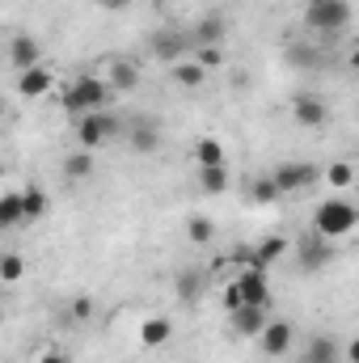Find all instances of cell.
Instances as JSON below:
<instances>
[{
  "label": "cell",
  "instance_id": "obj_1",
  "mask_svg": "<svg viewBox=\"0 0 359 363\" xmlns=\"http://www.w3.org/2000/svg\"><path fill=\"white\" fill-rule=\"evenodd\" d=\"M355 224H359V207L355 203H347V199H326V203L317 207L313 233H321L326 241H334V237H351Z\"/></svg>",
  "mask_w": 359,
  "mask_h": 363
},
{
  "label": "cell",
  "instance_id": "obj_2",
  "mask_svg": "<svg viewBox=\"0 0 359 363\" xmlns=\"http://www.w3.org/2000/svg\"><path fill=\"white\" fill-rule=\"evenodd\" d=\"M106 97H110V89H106V81H101V77H77V81L64 89L60 101H64V110H68V114H77V118H81V114H97V110L106 106Z\"/></svg>",
  "mask_w": 359,
  "mask_h": 363
},
{
  "label": "cell",
  "instance_id": "obj_3",
  "mask_svg": "<svg viewBox=\"0 0 359 363\" xmlns=\"http://www.w3.org/2000/svg\"><path fill=\"white\" fill-rule=\"evenodd\" d=\"M304 21H309V30L334 38V34H343V30L351 26V4H347V0H309Z\"/></svg>",
  "mask_w": 359,
  "mask_h": 363
},
{
  "label": "cell",
  "instance_id": "obj_4",
  "mask_svg": "<svg viewBox=\"0 0 359 363\" xmlns=\"http://www.w3.org/2000/svg\"><path fill=\"white\" fill-rule=\"evenodd\" d=\"M270 182H275L279 194H292V190H309L313 182H321V169L309 165V161H283V165L270 174Z\"/></svg>",
  "mask_w": 359,
  "mask_h": 363
},
{
  "label": "cell",
  "instance_id": "obj_5",
  "mask_svg": "<svg viewBox=\"0 0 359 363\" xmlns=\"http://www.w3.org/2000/svg\"><path fill=\"white\" fill-rule=\"evenodd\" d=\"M110 135H118V123L110 118V114H81L77 118V144L85 148V152H93V148H101Z\"/></svg>",
  "mask_w": 359,
  "mask_h": 363
},
{
  "label": "cell",
  "instance_id": "obj_6",
  "mask_svg": "<svg viewBox=\"0 0 359 363\" xmlns=\"http://www.w3.org/2000/svg\"><path fill=\"white\" fill-rule=\"evenodd\" d=\"M254 342H258V351L267 359H283L292 351V342H296V330H292V321H267Z\"/></svg>",
  "mask_w": 359,
  "mask_h": 363
},
{
  "label": "cell",
  "instance_id": "obj_7",
  "mask_svg": "<svg viewBox=\"0 0 359 363\" xmlns=\"http://www.w3.org/2000/svg\"><path fill=\"white\" fill-rule=\"evenodd\" d=\"M233 287H237L241 304H258V308H270V283H267V271H263V267H250V271H241V279H237Z\"/></svg>",
  "mask_w": 359,
  "mask_h": 363
},
{
  "label": "cell",
  "instance_id": "obj_8",
  "mask_svg": "<svg viewBox=\"0 0 359 363\" xmlns=\"http://www.w3.org/2000/svg\"><path fill=\"white\" fill-rule=\"evenodd\" d=\"M292 254H296L300 271H309V274H313V271H321V267L330 262V241H326L321 233H309L304 241H296V250H292Z\"/></svg>",
  "mask_w": 359,
  "mask_h": 363
},
{
  "label": "cell",
  "instance_id": "obj_9",
  "mask_svg": "<svg viewBox=\"0 0 359 363\" xmlns=\"http://www.w3.org/2000/svg\"><path fill=\"white\" fill-rule=\"evenodd\" d=\"M292 118L300 127H326L330 123V106L321 97H313V93H300V97H292Z\"/></svg>",
  "mask_w": 359,
  "mask_h": 363
},
{
  "label": "cell",
  "instance_id": "obj_10",
  "mask_svg": "<svg viewBox=\"0 0 359 363\" xmlns=\"http://www.w3.org/2000/svg\"><path fill=\"white\" fill-rule=\"evenodd\" d=\"M267 321H270L267 308H258V304H241V308H233V313H228L233 334H237V338H250V342L258 338V330H263Z\"/></svg>",
  "mask_w": 359,
  "mask_h": 363
},
{
  "label": "cell",
  "instance_id": "obj_11",
  "mask_svg": "<svg viewBox=\"0 0 359 363\" xmlns=\"http://www.w3.org/2000/svg\"><path fill=\"white\" fill-rule=\"evenodd\" d=\"M224 34H228V21L224 17H203L194 30H186V38H190V51L194 47H224Z\"/></svg>",
  "mask_w": 359,
  "mask_h": 363
},
{
  "label": "cell",
  "instance_id": "obj_12",
  "mask_svg": "<svg viewBox=\"0 0 359 363\" xmlns=\"http://www.w3.org/2000/svg\"><path fill=\"white\" fill-rule=\"evenodd\" d=\"M148 47H153L157 60H182V55H190V38H186V30H157Z\"/></svg>",
  "mask_w": 359,
  "mask_h": 363
},
{
  "label": "cell",
  "instance_id": "obj_13",
  "mask_svg": "<svg viewBox=\"0 0 359 363\" xmlns=\"http://www.w3.org/2000/svg\"><path fill=\"white\" fill-rule=\"evenodd\" d=\"M17 89H21V97H47V93L55 89V77H51L43 64H34V68H26V72L17 77Z\"/></svg>",
  "mask_w": 359,
  "mask_h": 363
},
{
  "label": "cell",
  "instance_id": "obj_14",
  "mask_svg": "<svg viewBox=\"0 0 359 363\" xmlns=\"http://www.w3.org/2000/svg\"><path fill=\"white\" fill-rule=\"evenodd\" d=\"M106 89H118V93H131L136 85H140V68L131 64V60H114L110 68H106Z\"/></svg>",
  "mask_w": 359,
  "mask_h": 363
},
{
  "label": "cell",
  "instance_id": "obj_15",
  "mask_svg": "<svg viewBox=\"0 0 359 363\" xmlns=\"http://www.w3.org/2000/svg\"><path fill=\"white\" fill-rule=\"evenodd\" d=\"M127 144H131V152L148 157V152L161 148V131H157L153 123H131V127H127Z\"/></svg>",
  "mask_w": 359,
  "mask_h": 363
},
{
  "label": "cell",
  "instance_id": "obj_16",
  "mask_svg": "<svg viewBox=\"0 0 359 363\" xmlns=\"http://www.w3.org/2000/svg\"><path fill=\"white\" fill-rule=\"evenodd\" d=\"M170 334H174V325H170V317H148V321L140 325V342H144L148 351H157V347H165V342H170Z\"/></svg>",
  "mask_w": 359,
  "mask_h": 363
},
{
  "label": "cell",
  "instance_id": "obj_17",
  "mask_svg": "<svg viewBox=\"0 0 359 363\" xmlns=\"http://www.w3.org/2000/svg\"><path fill=\"white\" fill-rule=\"evenodd\" d=\"M38 55H43V47H38L34 38H13V47H9V60H13V68H17V72L34 68V64H38Z\"/></svg>",
  "mask_w": 359,
  "mask_h": 363
},
{
  "label": "cell",
  "instance_id": "obj_18",
  "mask_svg": "<svg viewBox=\"0 0 359 363\" xmlns=\"http://www.w3.org/2000/svg\"><path fill=\"white\" fill-rule=\"evenodd\" d=\"M17 199H21V224H34V220L47 216V194H43L38 186H26Z\"/></svg>",
  "mask_w": 359,
  "mask_h": 363
},
{
  "label": "cell",
  "instance_id": "obj_19",
  "mask_svg": "<svg viewBox=\"0 0 359 363\" xmlns=\"http://www.w3.org/2000/svg\"><path fill=\"white\" fill-rule=\"evenodd\" d=\"M228 182H233L228 165H199V186H203L207 194H224Z\"/></svg>",
  "mask_w": 359,
  "mask_h": 363
},
{
  "label": "cell",
  "instance_id": "obj_20",
  "mask_svg": "<svg viewBox=\"0 0 359 363\" xmlns=\"http://www.w3.org/2000/svg\"><path fill=\"white\" fill-rule=\"evenodd\" d=\"M93 169H97V165H93V152H85V148H77V152L64 161V178L68 182H89Z\"/></svg>",
  "mask_w": 359,
  "mask_h": 363
},
{
  "label": "cell",
  "instance_id": "obj_21",
  "mask_svg": "<svg viewBox=\"0 0 359 363\" xmlns=\"http://www.w3.org/2000/svg\"><path fill=\"white\" fill-rule=\"evenodd\" d=\"M194 161H199V165H228L220 140H199V144H194Z\"/></svg>",
  "mask_w": 359,
  "mask_h": 363
},
{
  "label": "cell",
  "instance_id": "obj_22",
  "mask_svg": "<svg viewBox=\"0 0 359 363\" xmlns=\"http://www.w3.org/2000/svg\"><path fill=\"white\" fill-rule=\"evenodd\" d=\"M283 250H292L283 237H267V241L258 245V254H254V262H250V267H263V271H267L275 258H283Z\"/></svg>",
  "mask_w": 359,
  "mask_h": 363
},
{
  "label": "cell",
  "instance_id": "obj_23",
  "mask_svg": "<svg viewBox=\"0 0 359 363\" xmlns=\"http://www.w3.org/2000/svg\"><path fill=\"white\" fill-rule=\"evenodd\" d=\"M203 77H207V72H203L194 60H182L178 68H174V81H178L182 89H199V85H203Z\"/></svg>",
  "mask_w": 359,
  "mask_h": 363
},
{
  "label": "cell",
  "instance_id": "obj_24",
  "mask_svg": "<svg viewBox=\"0 0 359 363\" xmlns=\"http://www.w3.org/2000/svg\"><path fill=\"white\" fill-rule=\"evenodd\" d=\"M186 237H190L194 245H207V241L216 237V228H211L207 216H190V220H186Z\"/></svg>",
  "mask_w": 359,
  "mask_h": 363
},
{
  "label": "cell",
  "instance_id": "obj_25",
  "mask_svg": "<svg viewBox=\"0 0 359 363\" xmlns=\"http://www.w3.org/2000/svg\"><path fill=\"white\" fill-rule=\"evenodd\" d=\"M17 224H21V199L4 194L0 199V228H17Z\"/></svg>",
  "mask_w": 359,
  "mask_h": 363
},
{
  "label": "cell",
  "instance_id": "obj_26",
  "mask_svg": "<svg viewBox=\"0 0 359 363\" xmlns=\"http://www.w3.org/2000/svg\"><path fill=\"white\" fill-rule=\"evenodd\" d=\"M355 182V169L347 165V161H334L330 169H326V186H334V190H347Z\"/></svg>",
  "mask_w": 359,
  "mask_h": 363
},
{
  "label": "cell",
  "instance_id": "obj_27",
  "mask_svg": "<svg viewBox=\"0 0 359 363\" xmlns=\"http://www.w3.org/2000/svg\"><path fill=\"white\" fill-rule=\"evenodd\" d=\"M21 274H26L21 254H4L0 258V283H21Z\"/></svg>",
  "mask_w": 359,
  "mask_h": 363
},
{
  "label": "cell",
  "instance_id": "obj_28",
  "mask_svg": "<svg viewBox=\"0 0 359 363\" xmlns=\"http://www.w3.org/2000/svg\"><path fill=\"white\" fill-rule=\"evenodd\" d=\"M199 291H203V274L182 271L178 274V296H182V300H199Z\"/></svg>",
  "mask_w": 359,
  "mask_h": 363
},
{
  "label": "cell",
  "instance_id": "obj_29",
  "mask_svg": "<svg viewBox=\"0 0 359 363\" xmlns=\"http://www.w3.org/2000/svg\"><path fill=\"white\" fill-rule=\"evenodd\" d=\"M194 64L207 72V68H216V64H224V51L220 47H194Z\"/></svg>",
  "mask_w": 359,
  "mask_h": 363
},
{
  "label": "cell",
  "instance_id": "obj_30",
  "mask_svg": "<svg viewBox=\"0 0 359 363\" xmlns=\"http://www.w3.org/2000/svg\"><path fill=\"white\" fill-rule=\"evenodd\" d=\"M250 199H254V203H275V199H279V190H275V182H270V178H258L254 186H250Z\"/></svg>",
  "mask_w": 359,
  "mask_h": 363
},
{
  "label": "cell",
  "instance_id": "obj_31",
  "mask_svg": "<svg viewBox=\"0 0 359 363\" xmlns=\"http://www.w3.org/2000/svg\"><path fill=\"white\" fill-rule=\"evenodd\" d=\"M287 60H292V64H296V68H309V64H317V51H309V47H304V43H296V47H292V51H287Z\"/></svg>",
  "mask_w": 359,
  "mask_h": 363
},
{
  "label": "cell",
  "instance_id": "obj_32",
  "mask_svg": "<svg viewBox=\"0 0 359 363\" xmlns=\"http://www.w3.org/2000/svg\"><path fill=\"white\" fill-rule=\"evenodd\" d=\"M89 317H93V300H85V296H81V300L72 304V321H89Z\"/></svg>",
  "mask_w": 359,
  "mask_h": 363
},
{
  "label": "cell",
  "instance_id": "obj_33",
  "mask_svg": "<svg viewBox=\"0 0 359 363\" xmlns=\"http://www.w3.org/2000/svg\"><path fill=\"white\" fill-rule=\"evenodd\" d=\"M224 308H228V313H233V308H241V296H237V287H233V283L224 287Z\"/></svg>",
  "mask_w": 359,
  "mask_h": 363
},
{
  "label": "cell",
  "instance_id": "obj_34",
  "mask_svg": "<svg viewBox=\"0 0 359 363\" xmlns=\"http://www.w3.org/2000/svg\"><path fill=\"white\" fill-rule=\"evenodd\" d=\"M93 4H97V9H106V13H123L131 0H93Z\"/></svg>",
  "mask_w": 359,
  "mask_h": 363
},
{
  "label": "cell",
  "instance_id": "obj_35",
  "mask_svg": "<svg viewBox=\"0 0 359 363\" xmlns=\"http://www.w3.org/2000/svg\"><path fill=\"white\" fill-rule=\"evenodd\" d=\"M38 363H72V359H68L64 351H47V355H43V359H38Z\"/></svg>",
  "mask_w": 359,
  "mask_h": 363
},
{
  "label": "cell",
  "instance_id": "obj_36",
  "mask_svg": "<svg viewBox=\"0 0 359 363\" xmlns=\"http://www.w3.org/2000/svg\"><path fill=\"white\" fill-rule=\"evenodd\" d=\"M304 363H338V355H304Z\"/></svg>",
  "mask_w": 359,
  "mask_h": 363
},
{
  "label": "cell",
  "instance_id": "obj_37",
  "mask_svg": "<svg viewBox=\"0 0 359 363\" xmlns=\"http://www.w3.org/2000/svg\"><path fill=\"white\" fill-rule=\"evenodd\" d=\"M0 118H4V97H0Z\"/></svg>",
  "mask_w": 359,
  "mask_h": 363
},
{
  "label": "cell",
  "instance_id": "obj_38",
  "mask_svg": "<svg viewBox=\"0 0 359 363\" xmlns=\"http://www.w3.org/2000/svg\"><path fill=\"white\" fill-rule=\"evenodd\" d=\"M0 325H4V308H0Z\"/></svg>",
  "mask_w": 359,
  "mask_h": 363
}]
</instances>
